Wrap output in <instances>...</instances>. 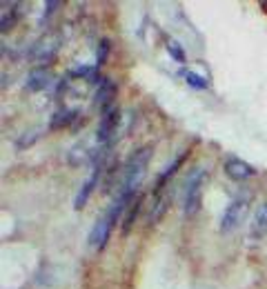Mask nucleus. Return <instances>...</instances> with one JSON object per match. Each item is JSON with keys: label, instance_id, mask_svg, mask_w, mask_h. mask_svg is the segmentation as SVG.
I'll use <instances>...</instances> for the list:
<instances>
[{"label": "nucleus", "instance_id": "f257e3e1", "mask_svg": "<svg viewBox=\"0 0 267 289\" xmlns=\"http://www.w3.org/2000/svg\"><path fill=\"white\" fill-rule=\"evenodd\" d=\"M151 158V147H142L138 149L136 154L130 158V163L125 165V172H123V185H121V192H127V193H136L138 185H140L142 176H145V169H147V163Z\"/></svg>", "mask_w": 267, "mask_h": 289}, {"label": "nucleus", "instance_id": "f03ea898", "mask_svg": "<svg viewBox=\"0 0 267 289\" xmlns=\"http://www.w3.org/2000/svg\"><path fill=\"white\" fill-rule=\"evenodd\" d=\"M207 178L205 169H192V174L185 181V200H183V214L185 216H194L200 209V196H203V183Z\"/></svg>", "mask_w": 267, "mask_h": 289}, {"label": "nucleus", "instance_id": "7ed1b4c3", "mask_svg": "<svg viewBox=\"0 0 267 289\" xmlns=\"http://www.w3.org/2000/svg\"><path fill=\"white\" fill-rule=\"evenodd\" d=\"M250 200H252L250 192H243L227 205V209L223 211V216H221V225H218V231H221V234H230V231H234L241 225L243 218L247 214V209H250Z\"/></svg>", "mask_w": 267, "mask_h": 289}, {"label": "nucleus", "instance_id": "20e7f679", "mask_svg": "<svg viewBox=\"0 0 267 289\" xmlns=\"http://www.w3.org/2000/svg\"><path fill=\"white\" fill-rule=\"evenodd\" d=\"M58 40H56V36H47V38H42V40H38L36 45H33V49H31V60L33 63H38V67L40 69H45V65H49L51 63V58L56 56V49H58Z\"/></svg>", "mask_w": 267, "mask_h": 289}, {"label": "nucleus", "instance_id": "39448f33", "mask_svg": "<svg viewBox=\"0 0 267 289\" xmlns=\"http://www.w3.org/2000/svg\"><path fill=\"white\" fill-rule=\"evenodd\" d=\"M112 231H114V222L109 220L107 216L98 218L96 225H94V229H92V234H89V247H92V249H103L105 245H107Z\"/></svg>", "mask_w": 267, "mask_h": 289}, {"label": "nucleus", "instance_id": "423d86ee", "mask_svg": "<svg viewBox=\"0 0 267 289\" xmlns=\"http://www.w3.org/2000/svg\"><path fill=\"white\" fill-rule=\"evenodd\" d=\"M225 172H227V176H230V178H234V181H247V178H252L256 174L252 165H247L245 160H238V158L227 160Z\"/></svg>", "mask_w": 267, "mask_h": 289}, {"label": "nucleus", "instance_id": "0eeeda50", "mask_svg": "<svg viewBox=\"0 0 267 289\" xmlns=\"http://www.w3.org/2000/svg\"><path fill=\"white\" fill-rule=\"evenodd\" d=\"M267 234V202L256 209L254 218H252V225H250V238H263Z\"/></svg>", "mask_w": 267, "mask_h": 289}, {"label": "nucleus", "instance_id": "6e6552de", "mask_svg": "<svg viewBox=\"0 0 267 289\" xmlns=\"http://www.w3.org/2000/svg\"><path fill=\"white\" fill-rule=\"evenodd\" d=\"M114 94H116V85H114L109 78H100V83H98V92H96V102H100V105H103L105 109L112 107Z\"/></svg>", "mask_w": 267, "mask_h": 289}, {"label": "nucleus", "instance_id": "1a4fd4ad", "mask_svg": "<svg viewBox=\"0 0 267 289\" xmlns=\"http://www.w3.org/2000/svg\"><path fill=\"white\" fill-rule=\"evenodd\" d=\"M49 72L47 69H40L36 67L33 72L29 74V78H27V89H31V92H38V89H45L47 85H49Z\"/></svg>", "mask_w": 267, "mask_h": 289}, {"label": "nucleus", "instance_id": "9d476101", "mask_svg": "<svg viewBox=\"0 0 267 289\" xmlns=\"http://www.w3.org/2000/svg\"><path fill=\"white\" fill-rule=\"evenodd\" d=\"M76 116H78V111H76V109H60V111H56L54 118H51V127H54V129H58V127L71 125Z\"/></svg>", "mask_w": 267, "mask_h": 289}, {"label": "nucleus", "instance_id": "9b49d317", "mask_svg": "<svg viewBox=\"0 0 267 289\" xmlns=\"http://www.w3.org/2000/svg\"><path fill=\"white\" fill-rule=\"evenodd\" d=\"M185 156H187V154H180V156H178V158H176V160H174V163H171V165H169V167H165V169H163V174H160V176H158V183H156V192H160V189H163V187H165V183H167V181H169V178H171V176H174V174H176V169H178V167H180V165H183Z\"/></svg>", "mask_w": 267, "mask_h": 289}, {"label": "nucleus", "instance_id": "f8f14e48", "mask_svg": "<svg viewBox=\"0 0 267 289\" xmlns=\"http://www.w3.org/2000/svg\"><path fill=\"white\" fill-rule=\"evenodd\" d=\"M138 211H140V198L132 200V205L127 207V216H125V220H123V234H130V229H132L134 220H136Z\"/></svg>", "mask_w": 267, "mask_h": 289}, {"label": "nucleus", "instance_id": "ddd939ff", "mask_svg": "<svg viewBox=\"0 0 267 289\" xmlns=\"http://www.w3.org/2000/svg\"><path fill=\"white\" fill-rule=\"evenodd\" d=\"M167 207H169V196L158 198V202L154 205V209H151V214H149V225H156V222H158L160 218L165 216Z\"/></svg>", "mask_w": 267, "mask_h": 289}, {"label": "nucleus", "instance_id": "4468645a", "mask_svg": "<svg viewBox=\"0 0 267 289\" xmlns=\"http://www.w3.org/2000/svg\"><path fill=\"white\" fill-rule=\"evenodd\" d=\"M183 78L187 80V83L192 85V87H196V89H207V87H209L207 80H205L203 76H198L196 72H187V69H185V72H183Z\"/></svg>", "mask_w": 267, "mask_h": 289}, {"label": "nucleus", "instance_id": "2eb2a0df", "mask_svg": "<svg viewBox=\"0 0 267 289\" xmlns=\"http://www.w3.org/2000/svg\"><path fill=\"white\" fill-rule=\"evenodd\" d=\"M167 51H169L171 54V58H176L178 60V63H183L185 60V54H183V49H180V45L176 40H169L167 42Z\"/></svg>", "mask_w": 267, "mask_h": 289}, {"label": "nucleus", "instance_id": "dca6fc26", "mask_svg": "<svg viewBox=\"0 0 267 289\" xmlns=\"http://www.w3.org/2000/svg\"><path fill=\"white\" fill-rule=\"evenodd\" d=\"M60 7V2H47L45 4V11H42V18H40V22H45V20H49L51 16H54V11Z\"/></svg>", "mask_w": 267, "mask_h": 289}, {"label": "nucleus", "instance_id": "f3484780", "mask_svg": "<svg viewBox=\"0 0 267 289\" xmlns=\"http://www.w3.org/2000/svg\"><path fill=\"white\" fill-rule=\"evenodd\" d=\"M107 51H109V40H103V42H100V54H98V58H96V67H100V65H103V60H105V56H107Z\"/></svg>", "mask_w": 267, "mask_h": 289}]
</instances>
